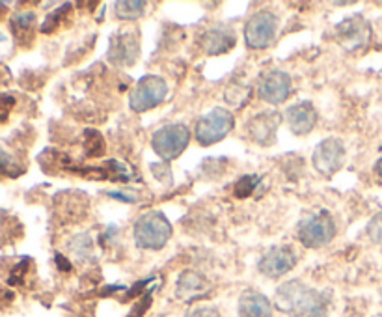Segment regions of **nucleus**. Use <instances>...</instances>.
Returning <instances> with one entry per match:
<instances>
[{"label": "nucleus", "mask_w": 382, "mask_h": 317, "mask_svg": "<svg viewBox=\"0 0 382 317\" xmlns=\"http://www.w3.org/2000/svg\"><path fill=\"white\" fill-rule=\"evenodd\" d=\"M274 304L280 312L291 317H322L328 310L330 297L327 291L313 290L299 280H291L276 290Z\"/></svg>", "instance_id": "obj_1"}, {"label": "nucleus", "mask_w": 382, "mask_h": 317, "mask_svg": "<svg viewBox=\"0 0 382 317\" xmlns=\"http://www.w3.org/2000/svg\"><path fill=\"white\" fill-rule=\"evenodd\" d=\"M132 236H135V243L138 248L161 250L172 237V224L166 219V215L161 211H149L135 222Z\"/></svg>", "instance_id": "obj_2"}, {"label": "nucleus", "mask_w": 382, "mask_h": 317, "mask_svg": "<svg viewBox=\"0 0 382 317\" xmlns=\"http://www.w3.org/2000/svg\"><path fill=\"white\" fill-rule=\"evenodd\" d=\"M235 126L233 114L228 109L214 107L209 110L207 114H203L194 126V138L202 146H213L228 137Z\"/></svg>", "instance_id": "obj_3"}, {"label": "nucleus", "mask_w": 382, "mask_h": 317, "mask_svg": "<svg viewBox=\"0 0 382 317\" xmlns=\"http://www.w3.org/2000/svg\"><path fill=\"white\" fill-rule=\"evenodd\" d=\"M191 142V129L185 123H168L155 131L151 146L163 161H174L179 157Z\"/></svg>", "instance_id": "obj_4"}, {"label": "nucleus", "mask_w": 382, "mask_h": 317, "mask_svg": "<svg viewBox=\"0 0 382 317\" xmlns=\"http://www.w3.org/2000/svg\"><path fill=\"white\" fill-rule=\"evenodd\" d=\"M296 236L306 248H322L336 236V222L330 213L319 211L301 220V224L296 228Z\"/></svg>", "instance_id": "obj_5"}, {"label": "nucleus", "mask_w": 382, "mask_h": 317, "mask_svg": "<svg viewBox=\"0 0 382 317\" xmlns=\"http://www.w3.org/2000/svg\"><path fill=\"white\" fill-rule=\"evenodd\" d=\"M168 93V84L163 77L157 75H146L135 84L131 95H129V107L132 112H146L163 103Z\"/></svg>", "instance_id": "obj_6"}, {"label": "nucleus", "mask_w": 382, "mask_h": 317, "mask_svg": "<svg viewBox=\"0 0 382 317\" xmlns=\"http://www.w3.org/2000/svg\"><path fill=\"white\" fill-rule=\"evenodd\" d=\"M276 32H278V17L268 10L257 11L245 25L246 45L254 50L267 49L274 43Z\"/></svg>", "instance_id": "obj_7"}, {"label": "nucleus", "mask_w": 382, "mask_h": 317, "mask_svg": "<svg viewBox=\"0 0 382 317\" xmlns=\"http://www.w3.org/2000/svg\"><path fill=\"white\" fill-rule=\"evenodd\" d=\"M336 39L345 50L356 53L364 49L371 39V27L362 15L347 17L336 28Z\"/></svg>", "instance_id": "obj_8"}, {"label": "nucleus", "mask_w": 382, "mask_h": 317, "mask_svg": "<svg viewBox=\"0 0 382 317\" xmlns=\"http://www.w3.org/2000/svg\"><path fill=\"white\" fill-rule=\"evenodd\" d=\"M313 166L319 174L334 175L345 163V146L339 138H325L313 151Z\"/></svg>", "instance_id": "obj_9"}, {"label": "nucleus", "mask_w": 382, "mask_h": 317, "mask_svg": "<svg viewBox=\"0 0 382 317\" xmlns=\"http://www.w3.org/2000/svg\"><path fill=\"white\" fill-rule=\"evenodd\" d=\"M140 53V41L138 34L132 32V28H125L120 34H116L109 47V60L118 67L132 66L138 60Z\"/></svg>", "instance_id": "obj_10"}, {"label": "nucleus", "mask_w": 382, "mask_h": 317, "mask_svg": "<svg viewBox=\"0 0 382 317\" xmlns=\"http://www.w3.org/2000/svg\"><path fill=\"white\" fill-rule=\"evenodd\" d=\"M296 254L291 246H274L259 259V273L268 278H282L296 265Z\"/></svg>", "instance_id": "obj_11"}, {"label": "nucleus", "mask_w": 382, "mask_h": 317, "mask_svg": "<svg viewBox=\"0 0 382 317\" xmlns=\"http://www.w3.org/2000/svg\"><path fill=\"white\" fill-rule=\"evenodd\" d=\"M291 93V77L282 69L265 73L257 84V95L268 104H280L287 101Z\"/></svg>", "instance_id": "obj_12"}, {"label": "nucleus", "mask_w": 382, "mask_h": 317, "mask_svg": "<svg viewBox=\"0 0 382 317\" xmlns=\"http://www.w3.org/2000/svg\"><path fill=\"white\" fill-rule=\"evenodd\" d=\"M211 284L198 271H183L175 284V297L183 302H196L209 295Z\"/></svg>", "instance_id": "obj_13"}, {"label": "nucleus", "mask_w": 382, "mask_h": 317, "mask_svg": "<svg viewBox=\"0 0 382 317\" xmlns=\"http://www.w3.org/2000/svg\"><path fill=\"white\" fill-rule=\"evenodd\" d=\"M282 116L280 112H259L256 118L248 121V135L252 140H256L261 146H271L276 138Z\"/></svg>", "instance_id": "obj_14"}, {"label": "nucleus", "mask_w": 382, "mask_h": 317, "mask_svg": "<svg viewBox=\"0 0 382 317\" xmlns=\"http://www.w3.org/2000/svg\"><path fill=\"white\" fill-rule=\"evenodd\" d=\"M285 121L291 133L295 135H308L317 123V110L310 101H299L285 110Z\"/></svg>", "instance_id": "obj_15"}, {"label": "nucleus", "mask_w": 382, "mask_h": 317, "mask_svg": "<svg viewBox=\"0 0 382 317\" xmlns=\"http://www.w3.org/2000/svg\"><path fill=\"white\" fill-rule=\"evenodd\" d=\"M235 41H237V38H235L233 30L229 27H224V25H220V27L209 28L207 32L203 34L202 49L205 55L219 56L233 49Z\"/></svg>", "instance_id": "obj_16"}, {"label": "nucleus", "mask_w": 382, "mask_h": 317, "mask_svg": "<svg viewBox=\"0 0 382 317\" xmlns=\"http://www.w3.org/2000/svg\"><path fill=\"white\" fill-rule=\"evenodd\" d=\"M239 317H273V302L259 291H245L239 299Z\"/></svg>", "instance_id": "obj_17"}, {"label": "nucleus", "mask_w": 382, "mask_h": 317, "mask_svg": "<svg viewBox=\"0 0 382 317\" xmlns=\"http://www.w3.org/2000/svg\"><path fill=\"white\" fill-rule=\"evenodd\" d=\"M116 17L121 21H137L146 13L148 2L142 0H135V2H116L114 6Z\"/></svg>", "instance_id": "obj_18"}, {"label": "nucleus", "mask_w": 382, "mask_h": 317, "mask_svg": "<svg viewBox=\"0 0 382 317\" xmlns=\"http://www.w3.org/2000/svg\"><path fill=\"white\" fill-rule=\"evenodd\" d=\"M250 93L252 90L246 86H229L228 90H226V101H228L229 104H233V107H237V109H240V107H245L246 103H248V99H250Z\"/></svg>", "instance_id": "obj_19"}, {"label": "nucleus", "mask_w": 382, "mask_h": 317, "mask_svg": "<svg viewBox=\"0 0 382 317\" xmlns=\"http://www.w3.org/2000/svg\"><path fill=\"white\" fill-rule=\"evenodd\" d=\"M257 181L259 180H257L256 175H245V177H243V180H240L239 183L235 185V194L240 198L248 196V194H252V191L256 189Z\"/></svg>", "instance_id": "obj_20"}, {"label": "nucleus", "mask_w": 382, "mask_h": 317, "mask_svg": "<svg viewBox=\"0 0 382 317\" xmlns=\"http://www.w3.org/2000/svg\"><path fill=\"white\" fill-rule=\"evenodd\" d=\"M367 236L373 243L382 245V213L375 215L371 219V222L367 224Z\"/></svg>", "instance_id": "obj_21"}, {"label": "nucleus", "mask_w": 382, "mask_h": 317, "mask_svg": "<svg viewBox=\"0 0 382 317\" xmlns=\"http://www.w3.org/2000/svg\"><path fill=\"white\" fill-rule=\"evenodd\" d=\"M13 25L15 28H22V30H27V28H32L34 22H36V15H34L32 11H21V13H17L13 17Z\"/></svg>", "instance_id": "obj_22"}, {"label": "nucleus", "mask_w": 382, "mask_h": 317, "mask_svg": "<svg viewBox=\"0 0 382 317\" xmlns=\"http://www.w3.org/2000/svg\"><path fill=\"white\" fill-rule=\"evenodd\" d=\"M185 317H220V313L219 310L213 306H200L189 310Z\"/></svg>", "instance_id": "obj_23"}, {"label": "nucleus", "mask_w": 382, "mask_h": 317, "mask_svg": "<svg viewBox=\"0 0 382 317\" xmlns=\"http://www.w3.org/2000/svg\"><path fill=\"white\" fill-rule=\"evenodd\" d=\"M375 172H377V175L382 180V157L378 158L377 164H375Z\"/></svg>", "instance_id": "obj_24"}, {"label": "nucleus", "mask_w": 382, "mask_h": 317, "mask_svg": "<svg viewBox=\"0 0 382 317\" xmlns=\"http://www.w3.org/2000/svg\"><path fill=\"white\" fill-rule=\"evenodd\" d=\"M375 317H382V313H378V316H375Z\"/></svg>", "instance_id": "obj_25"}, {"label": "nucleus", "mask_w": 382, "mask_h": 317, "mask_svg": "<svg viewBox=\"0 0 382 317\" xmlns=\"http://www.w3.org/2000/svg\"><path fill=\"white\" fill-rule=\"evenodd\" d=\"M381 297H382V291H381Z\"/></svg>", "instance_id": "obj_26"}]
</instances>
